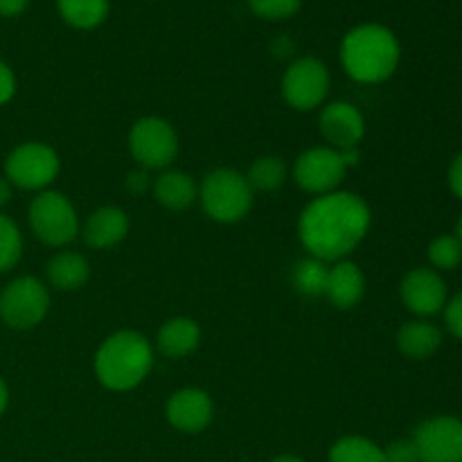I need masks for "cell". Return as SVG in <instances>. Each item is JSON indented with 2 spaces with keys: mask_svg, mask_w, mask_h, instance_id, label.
<instances>
[{
  "mask_svg": "<svg viewBox=\"0 0 462 462\" xmlns=\"http://www.w3.org/2000/svg\"><path fill=\"white\" fill-rule=\"evenodd\" d=\"M61 162L57 152L43 143H23L5 161V179L21 189L43 192L59 176Z\"/></svg>",
  "mask_w": 462,
  "mask_h": 462,
  "instance_id": "7",
  "label": "cell"
},
{
  "mask_svg": "<svg viewBox=\"0 0 462 462\" xmlns=\"http://www.w3.org/2000/svg\"><path fill=\"white\" fill-rule=\"evenodd\" d=\"M445 323H447V329H449L458 341H462V291L456 293L451 300H447Z\"/></svg>",
  "mask_w": 462,
  "mask_h": 462,
  "instance_id": "29",
  "label": "cell"
},
{
  "mask_svg": "<svg viewBox=\"0 0 462 462\" xmlns=\"http://www.w3.org/2000/svg\"><path fill=\"white\" fill-rule=\"evenodd\" d=\"M129 233V217L122 208L116 206H104L97 208L93 215L86 219L84 230V242L90 248H97V251H106V248L117 246L122 239Z\"/></svg>",
  "mask_w": 462,
  "mask_h": 462,
  "instance_id": "15",
  "label": "cell"
},
{
  "mask_svg": "<svg viewBox=\"0 0 462 462\" xmlns=\"http://www.w3.org/2000/svg\"><path fill=\"white\" fill-rule=\"evenodd\" d=\"M199 343H201V328L197 320L188 319V316L165 320L156 334L158 350L167 359H183V356L192 355Z\"/></svg>",
  "mask_w": 462,
  "mask_h": 462,
  "instance_id": "17",
  "label": "cell"
},
{
  "mask_svg": "<svg viewBox=\"0 0 462 462\" xmlns=\"http://www.w3.org/2000/svg\"><path fill=\"white\" fill-rule=\"evenodd\" d=\"M30 228L45 246H68L79 233V217L75 206L54 189H43L36 194L27 210Z\"/></svg>",
  "mask_w": 462,
  "mask_h": 462,
  "instance_id": "5",
  "label": "cell"
},
{
  "mask_svg": "<svg viewBox=\"0 0 462 462\" xmlns=\"http://www.w3.org/2000/svg\"><path fill=\"white\" fill-rule=\"evenodd\" d=\"M129 149L144 170H165L179 153V135L162 117H140L129 131Z\"/></svg>",
  "mask_w": 462,
  "mask_h": 462,
  "instance_id": "8",
  "label": "cell"
},
{
  "mask_svg": "<svg viewBox=\"0 0 462 462\" xmlns=\"http://www.w3.org/2000/svg\"><path fill=\"white\" fill-rule=\"evenodd\" d=\"M328 271L325 262L310 257V260L298 262L293 269V287L305 296H320L325 293V282H328Z\"/></svg>",
  "mask_w": 462,
  "mask_h": 462,
  "instance_id": "24",
  "label": "cell"
},
{
  "mask_svg": "<svg viewBox=\"0 0 462 462\" xmlns=\"http://www.w3.org/2000/svg\"><path fill=\"white\" fill-rule=\"evenodd\" d=\"M153 197L162 208L171 212H183L199 199V188L194 179L185 171L167 170L153 180Z\"/></svg>",
  "mask_w": 462,
  "mask_h": 462,
  "instance_id": "18",
  "label": "cell"
},
{
  "mask_svg": "<svg viewBox=\"0 0 462 462\" xmlns=\"http://www.w3.org/2000/svg\"><path fill=\"white\" fill-rule=\"evenodd\" d=\"M341 158H343V162H346L347 170H350V167H355V165H359V162H361V152H359V147L343 149Z\"/></svg>",
  "mask_w": 462,
  "mask_h": 462,
  "instance_id": "34",
  "label": "cell"
},
{
  "mask_svg": "<svg viewBox=\"0 0 462 462\" xmlns=\"http://www.w3.org/2000/svg\"><path fill=\"white\" fill-rule=\"evenodd\" d=\"M271 462H305V460L296 458V456H278V458H273Z\"/></svg>",
  "mask_w": 462,
  "mask_h": 462,
  "instance_id": "37",
  "label": "cell"
},
{
  "mask_svg": "<svg viewBox=\"0 0 462 462\" xmlns=\"http://www.w3.org/2000/svg\"><path fill=\"white\" fill-rule=\"evenodd\" d=\"M165 415L176 431L201 433L215 418V404L201 388H180L167 400Z\"/></svg>",
  "mask_w": 462,
  "mask_h": 462,
  "instance_id": "14",
  "label": "cell"
},
{
  "mask_svg": "<svg viewBox=\"0 0 462 462\" xmlns=\"http://www.w3.org/2000/svg\"><path fill=\"white\" fill-rule=\"evenodd\" d=\"M400 296L406 310L418 316H433L445 310L447 284L438 271L418 266L409 271L400 284Z\"/></svg>",
  "mask_w": 462,
  "mask_h": 462,
  "instance_id": "12",
  "label": "cell"
},
{
  "mask_svg": "<svg viewBox=\"0 0 462 462\" xmlns=\"http://www.w3.org/2000/svg\"><path fill=\"white\" fill-rule=\"evenodd\" d=\"M364 293H365V275L359 266L346 260L329 266L323 296L328 298L337 310H352V307L359 305Z\"/></svg>",
  "mask_w": 462,
  "mask_h": 462,
  "instance_id": "16",
  "label": "cell"
},
{
  "mask_svg": "<svg viewBox=\"0 0 462 462\" xmlns=\"http://www.w3.org/2000/svg\"><path fill=\"white\" fill-rule=\"evenodd\" d=\"M45 278H48L50 287L59 289V291H77L90 278L88 260L75 251L57 253L45 266Z\"/></svg>",
  "mask_w": 462,
  "mask_h": 462,
  "instance_id": "20",
  "label": "cell"
},
{
  "mask_svg": "<svg viewBox=\"0 0 462 462\" xmlns=\"http://www.w3.org/2000/svg\"><path fill=\"white\" fill-rule=\"evenodd\" d=\"M449 188L451 192L462 201V152L451 161L449 165Z\"/></svg>",
  "mask_w": 462,
  "mask_h": 462,
  "instance_id": "32",
  "label": "cell"
},
{
  "mask_svg": "<svg viewBox=\"0 0 462 462\" xmlns=\"http://www.w3.org/2000/svg\"><path fill=\"white\" fill-rule=\"evenodd\" d=\"M30 0H0V16H18Z\"/></svg>",
  "mask_w": 462,
  "mask_h": 462,
  "instance_id": "33",
  "label": "cell"
},
{
  "mask_svg": "<svg viewBox=\"0 0 462 462\" xmlns=\"http://www.w3.org/2000/svg\"><path fill=\"white\" fill-rule=\"evenodd\" d=\"M411 440L420 462H462V420L454 415L424 420Z\"/></svg>",
  "mask_w": 462,
  "mask_h": 462,
  "instance_id": "11",
  "label": "cell"
},
{
  "mask_svg": "<svg viewBox=\"0 0 462 462\" xmlns=\"http://www.w3.org/2000/svg\"><path fill=\"white\" fill-rule=\"evenodd\" d=\"M253 12L266 21H282L300 9L302 0H248Z\"/></svg>",
  "mask_w": 462,
  "mask_h": 462,
  "instance_id": "27",
  "label": "cell"
},
{
  "mask_svg": "<svg viewBox=\"0 0 462 462\" xmlns=\"http://www.w3.org/2000/svg\"><path fill=\"white\" fill-rule=\"evenodd\" d=\"M347 174L341 152L332 147H314L302 152L293 165V180L300 189L310 194L337 192Z\"/></svg>",
  "mask_w": 462,
  "mask_h": 462,
  "instance_id": "10",
  "label": "cell"
},
{
  "mask_svg": "<svg viewBox=\"0 0 462 462\" xmlns=\"http://www.w3.org/2000/svg\"><path fill=\"white\" fill-rule=\"evenodd\" d=\"M50 311V291L39 278L21 275L0 291V320L7 328L25 332L43 323Z\"/></svg>",
  "mask_w": 462,
  "mask_h": 462,
  "instance_id": "6",
  "label": "cell"
},
{
  "mask_svg": "<svg viewBox=\"0 0 462 462\" xmlns=\"http://www.w3.org/2000/svg\"><path fill=\"white\" fill-rule=\"evenodd\" d=\"M9 199H12V183L5 176H0V208L7 206Z\"/></svg>",
  "mask_w": 462,
  "mask_h": 462,
  "instance_id": "35",
  "label": "cell"
},
{
  "mask_svg": "<svg viewBox=\"0 0 462 462\" xmlns=\"http://www.w3.org/2000/svg\"><path fill=\"white\" fill-rule=\"evenodd\" d=\"M329 462H383V449L361 436H347L334 442Z\"/></svg>",
  "mask_w": 462,
  "mask_h": 462,
  "instance_id": "23",
  "label": "cell"
},
{
  "mask_svg": "<svg viewBox=\"0 0 462 462\" xmlns=\"http://www.w3.org/2000/svg\"><path fill=\"white\" fill-rule=\"evenodd\" d=\"M152 188H153V180L144 167L143 170L129 171V176H126V189H129L131 194H135V197H138V194L149 192Z\"/></svg>",
  "mask_w": 462,
  "mask_h": 462,
  "instance_id": "30",
  "label": "cell"
},
{
  "mask_svg": "<svg viewBox=\"0 0 462 462\" xmlns=\"http://www.w3.org/2000/svg\"><path fill=\"white\" fill-rule=\"evenodd\" d=\"M23 235L14 219L0 215V273H7L21 262Z\"/></svg>",
  "mask_w": 462,
  "mask_h": 462,
  "instance_id": "25",
  "label": "cell"
},
{
  "mask_svg": "<svg viewBox=\"0 0 462 462\" xmlns=\"http://www.w3.org/2000/svg\"><path fill=\"white\" fill-rule=\"evenodd\" d=\"M456 237H458L460 244H462V217H460V221H458V230H456Z\"/></svg>",
  "mask_w": 462,
  "mask_h": 462,
  "instance_id": "38",
  "label": "cell"
},
{
  "mask_svg": "<svg viewBox=\"0 0 462 462\" xmlns=\"http://www.w3.org/2000/svg\"><path fill=\"white\" fill-rule=\"evenodd\" d=\"M370 208L359 194L329 192L316 197L298 219V237L311 257L320 262H341L368 235Z\"/></svg>",
  "mask_w": 462,
  "mask_h": 462,
  "instance_id": "1",
  "label": "cell"
},
{
  "mask_svg": "<svg viewBox=\"0 0 462 462\" xmlns=\"http://www.w3.org/2000/svg\"><path fill=\"white\" fill-rule=\"evenodd\" d=\"M429 262L433 271H451L462 262V244L456 235H440L429 244Z\"/></svg>",
  "mask_w": 462,
  "mask_h": 462,
  "instance_id": "26",
  "label": "cell"
},
{
  "mask_svg": "<svg viewBox=\"0 0 462 462\" xmlns=\"http://www.w3.org/2000/svg\"><path fill=\"white\" fill-rule=\"evenodd\" d=\"M203 212L219 224H237L253 206V189L246 176L230 167H219L203 179L199 189Z\"/></svg>",
  "mask_w": 462,
  "mask_h": 462,
  "instance_id": "4",
  "label": "cell"
},
{
  "mask_svg": "<svg viewBox=\"0 0 462 462\" xmlns=\"http://www.w3.org/2000/svg\"><path fill=\"white\" fill-rule=\"evenodd\" d=\"M383 462H420L413 440H395L383 449Z\"/></svg>",
  "mask_w": 462,
  "mask_h": 462,
  "instance_id": "28",
  "label": "cell"
},
{
  "mask_svg": "<svg viewBox=\"0 0 462 462\" xmlns=\"http://www.w3.org/2000/svg\"><path fill=\"white\" fill-rule=\"evenodd\" d=\"M246 180L253 192H275L287 180V165L280 156H260L248 170Z\"/></svg>",
  "mask_w": 462,
  "mask_h": 462,
  "instance_id": "22",
  "label": "cell"
},
{
  "mask_svg": "<svg viewBox=\"0 0 462 462\" xmlns=\"http://www.w3.org/2000/svg\"><path fill=\"white\" fill-rule=\"evenodd\" d=\"M57 5L63 21L77 30H93L108 14V0H57Z\"/></svg>",
  "mask_w": 462,
  "mask_h": 462,
  "instance_id": "21",
  "label": "cell"
},
{
  "mask_svg": "<svg viewBox=\"0 0 462 462\" xmlns=\"http://www.w3.org/2000/svg\"><path fill=\"white\" fill-rule=\"evenodd\" d=\"M319 129L332 149L359 147L365 135V120L359 108L350 102H332L320 111Z\"/></svg>",
  "mask_w": 462,
  "mask_h": 462,
  "instance_id": "13",
  "label": "cell"
},
{
  "mask_svg": "<svg viewBox=\"0 0 462 462\" xmlns=\"http://www.w3.org/2000/svg\"><path fill=\"white\" fill-rule=\"evenodd\" d=\"M153 368V347L143 334L116 332L97 347L95 377L104 388L116 393L134 391Z\"/></svg>",
  "mask_w": 462,
  "mask_h": 462,
  "instance_id": "2",
  "label": "cell"
},
{
  "mask_svg": "<svg viewBox=\"0 0 462 462\" xmlns=\"http://www.w3.org/2000/svg\"><path fill=\"white\" fill-rule=\"evenodd\" d=\"M400 43L388 27L359 25L343 39L341 61L347 75L359 84L386 81L400 63Z\"/></svg>",
  "mask_w": 462,
  "mask_h": 462,
  "instance_id": "3",
  "label": "cell"
},
{
  "mask_svg": "<svg viewBox=\"0 0 462 462\" xmlns=\"http://www.w3.org/2000/svg\"><path fill=\"white\" fill-rule=\"evenodd\" d=\"M14 93H16V77L7 63L0 61V104H7Z\"/></svg>",
  "mask_w": 462,
  "mask_h": 462,
  "instance_id": "31",
  "label": "cell"
},
{
  "mask_svg": "<svg viewBox=\"0 0 462 462\" xmlns=\"http://www.w3.org/2000/svg\"><path fill=\"white\" fill-rule=\"evenodd\" d=\"M329 93V72L323 61L302 57L282 77V97L296 111H314Z\"/></svg>",
  "mask_w": 462,
  "mask_h": 462,
  "instance_id": "9",
  "label": "cell"
},
{
  "mask_svg": "<svg viewBox=\"0 0 462 462\" xmlns=\"http://www.w3.org/2000/svg\"><path fill=\"white\" fill-rule=\"evenodd\" d=\"M7 404H9V388L7 383H5V379L0 377V418H3V413L7 411Z\"/></svg>",
  "mask_w": 462,
  "mask_h": 462,
  "instance_id": "36",
  "label": "cell"
},
{
  "mask_svg": "<svg viewBox=\"0 0 462 462\" xmlns=\"http://www.w3.org/2000/svg\"><path fill=\"white\" fill-rule=\"evenodd\" d=\"M442 346V332L429 320H409L397 332V347L404 356L424 361L436 355Z\"/></svg>",
  "mask_w": 462,
  "mask_h": 462,
  "instance_id": "19",
  "label": "cell"
}]
</instances>
